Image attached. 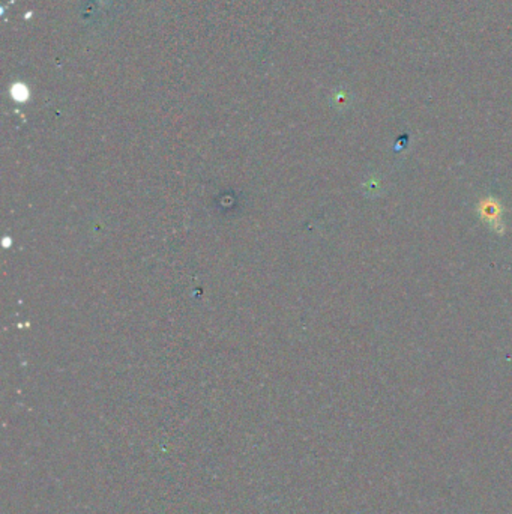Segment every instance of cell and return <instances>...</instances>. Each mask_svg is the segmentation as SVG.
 Returning <instances> with one entry per match:
<instances>
[{
    "mask_svg": "<svg viewBox=\"0 0 512 514\" xmlns=\"http://www.w3.org/2000/svg\"><path fill=\"white\" fill-rule=\"evenodd\" d=\"M478 214L481 219L489 224V226L498 232V234H502L503 232V208L500 202L493 199V197H485L481 202L478 203Z\"/></svg>",
    "mask_w": 512,
    "mask_h": 514,
    "instance_id": "obj_1",
    "label": "cell"
},
{
    "mask_svg": "<svg viewBox=\"0 0 512 514\" xmlns=\"http://www.w3.org/2000/svg\"><path fill=\"white\" fill-rule=\"evenodd\" d=\"M11 93L12 96L17 101H26L29 98V91L27 87L24 86L23 83H15L12 87H11Z\"/></svg>",
    "mask_w": 512,
    "mask_h": 514,
    "instance_id": "obj_2",
    "label": "cell"
}]
</instances>
